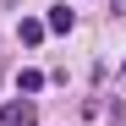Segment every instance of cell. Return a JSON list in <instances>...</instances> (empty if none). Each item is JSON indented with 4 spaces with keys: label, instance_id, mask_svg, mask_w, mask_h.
<instances>
[{
    "label": "cell",
    "instance_id": "2",
    "mask_svg": "<svg viewBox=\"0 0 126 126\" xmlns=\"http://www.w3.org/2000/svg\"><path fill=\"white\" fill-rule=\"evenodd\" d=\"M44 82H49V77L38 71V66H22V71H16V88H22V99H33L38 88H44Z\"/></svg>",
    "mask_w": 126,
    "mask_h": 126
},
{
    "label": "cell",
    "instance_id": "5",
    "mask_svg": "<svg viewBox=\"0 0 126 126\" xmlns=\"http://www.w3.org/2000/svg\"><path fill=\"white\" fill-rule=\"evenodd\" d=\"M121 77H126V60H121Z\"/></svg>",
    "mask_w": 126,
    "mask_h": 126
},
{
    "label": "cell",
    "instance_id": "3",
    "mask_svg": "<svg viewBox=\"0 0 126 126\" xmlns=\"http://www.w3.org/2000/svg\"><path fill=\"white\" fill-rule=\"evenodd\" d=\"M77 28V11L71 6H49V33H71Z\"/></svg>",
    "mask_w": 126,
    "mask_h": 126
},
{
    "label": "cell",
    "instance_id": "4",
    "mask_svg": "<svg viewBox=\"0 0 126 126\" xmlns=\"http://www.w3.org/2000/svg\"><path fill=\"white\" fill-rule=\"evenodd\" d=\"M16 38H22V44H44V22H38V16H22Z\"/></svg>",
    "mask_w": 126,
    "mask_h": 126
},
{
    "label": "cell",
    "instance_id": "1",
    "mask_svg": "<svg viewBox=\"0 0 126 126\" xmlns=\"http://www.w3.org/2000/svg\"><path fill=\"white\" fill-rule=\"evenodd\" d=\"M0 126H38L33 99H11V104H0Z\"/></svg>",
    "mask_w": 126,
    "mask_h": 126
}]
</instances>
